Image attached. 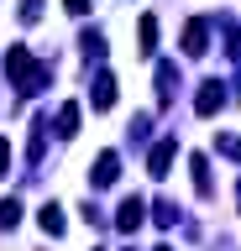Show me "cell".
Wrapping results in <instances>:
<instances>
[{
	"label": "cell",
	"mask_w": 241,
	"mask_h": 251,
	"mask_svg": "<svg viewBox=\"0 0 241 251\" xmlns=\"http://www.w3.org/2000/svg\"><path fill=\"white\" fill-rule=\"evenodd\" d=\"M189 168H194V188H199V194L210 199V194H215V183H210V157H194Z\"/></svg>",
	"instance_id": "cell-12"
},
{
	"label": "cell",
	"mask_w": 241,
	"mask_h": 251,
	"mask_svg": "<svg viewBox=\"0 0 241 251\" xmlns=\"http://www.w3.org/2000/svg\"><path fill=\"white\" fill-rule=\"evenodd\" d=\"M115 178H121V157H115V152H100V157H95V173H89V183H95V188H110Z\"/></svg>",
	"instance_id": "cell-4"
},
{
	"label": "cell",
	"mask_w": 241,
	"mask_h": 251,
	"mask_svg": "<svg viewBox=\"0 0 241 251\" xmlns=\"http://www.w3.org/2000/svg\"><path fill=\"white\" fill-rule=\"evenodd\" d=\"M5 74L16 78V89H21V94H37L42 84H48V68H42V63L27 52V47H5Z\"/></svg>",
	"instance_id": "cell-1"
},
{
	"label": "cell",
	"mask_w": 241,
	"mask_h": 251,
	"mask_svg": "<svg viewBox=\"0 0 241 251\" xmlns=\"http://www.w3.org/2000/svg\"><path fill=\"white\" fill-rule=\"evenodd\" d=\"M142 215H147V204L136 199V194H131V199H121V209H115V230H136V225H142Z\"/></svg>",
	"instance_id": "cell-6"
},
{
	"label": "cell",
	"mask_w": 241,
	"mask_h": 251,
	"mask_svg": "<svg viewBox=\"0 0 241 251\" xmlns=\"http://www.w3.org/2000/svg\"><path fill=\"white\" fill-rule=\"evenodd\" d=\"M37 225H42V235H63L68 230V220H63L58 204H42V209H37Z\"/></svg>",
	"instance_id": "cell-8"
},
{
	"label": "cell",
	"mask_w": 241,
	"mask_h": 251,
	"mask_svg": "<svg viewBox=\"0 0 241 251\" xmlns=\"http://www.w3.org/2000/svg\"><path fill=\"white\" fill-rule=\"evenodd\" d=\"M53 126H58V136H74V131H79V105L68 100V105L58 110V121H53Z\"/></svg>",
	"instance_id": "cell-11"
},
{
	"label": "cell",
	"mask_w": 241,
	"mask_h": 251,
	"mask_svg": "<svg viewBox=\"0 0 241 251\" xmlns=\"http://www.w3.org/2000/svg\"><path fill=\"white\" fill-rule=\"evenodd\" d=\"M152 220H158L162 230H173V225H178V204H168V199H162V204H152Z\"/></svg>",
	"instance_id": "cell-13"
},
{
	"label": "cell",
	"mask_w": 241,
	"mask_h": 251,
	"mask_svg": "<svg viewBox=\"0 0 241 251\" xmlns=\"http://www.w3.org/2000/svg\"><path fill=\"white\" fill-rule=\"evenodd\" d=\"M173 89H178V68L173 63H158V105H168Z\"/></svg>",
	"instance_id": "cell-10"
},
{
	"label": "cell",
	"mask_w": 241,
	"mask_h": 251,
	"mask_svg": "<svg viewBox=\"0 0 241 251\" xmlns=\"http://www.w3.org/2000/svg\"><path fill=\"white\" fill-rule=\"evenodd\" d=\"M184 52H189V58H205L210 52V21L205 16H194L189 26H184Z\"/></svg>",
	"instance_id": "cell-2"
},
{
	"label": "cell",
	"mask_w": 241,
	"mask_h": 251,
	"mask_svg": "<svg viewBox=\"0 0 241 251\" xmlns=\"http://www.w3.org/2000/svg\"><path fill=\"white\" fill-rule=\"evenodd\" d=\"M89 105H95V110H110L115 105V74H100L95 84H89Z\"/></svg>",
	"instance_id": "cell-7"
},
{
	"label": "cell",
	"mask_w": 241,
	"mask_h": 251,
	"mask_svg": "<svg viewBox=\"0 0 241 251\" xmlns=\"http://www.w3.org/2000/svg\"><path fill=\"white\" fill-rule=\"evenodd\" d=\"M194 110H199V115H215V110H225V84H215V78H210V84H199V94H194Z\"/></svg>",
	"instance_id": "cell-3"
},
{
	"label": "cell",
	"mask_w": 241,
	"mask_h": 251,
	"mask_svg": "<svg viewBox=\"0 0 241 251\" xmlns=\"http://www.w3.org/2000/svg\"><path fill=\"white\" fill-rule=\"evenodd\" d=\"M158 251H168V246H158Z\"/></svg>",
	"instance_id": "cell-20"
},
{
	"label": "cell",
	"mask_w": 241,
	"mask_h": 251,
	"mask_svg": "<svg viewBox=\"0 0 241 251\" xmlns=\"http://www.w3.org/2000/svg\"><path fill=\"white\" fill-rule=\"evenodd\" d=\"M236 152H241V141H236Z\"/></svg>",
	"instance_id": "cell-19"
},
{
	"label": "cell",
	"mask_w": 241,
	"mask_h": 251,
	"mask_svg": "<svg viewBox=\"0 0 241 251\" xmlns=\"http://www.w3.org/2000/svg\"><path fill=\"white\" fill-rule=\"evenodd\" d=\"M84 52H89V58H105V31H84Z\"/></svg>",
	"instance_id": "cell-15"
},
{
	"label": "cell",
	"mask_w": 241,
	"mask_h": 251,
	"mask_svg": "<svg viewBox=\"0 0 241 251\" xmlns=\"http://www.w3.org/2000/svg\"><path fill=\"white\" fill-rule=\"evenodd\" d=\"M16 220H21V204L16 199H0V230H16Z\"/></svg>",
	"instance_id": "cell-14"
},
{
	"label": "cell",
	"mask_w": 241,
	"mask_h": 251,
	"mask_svg": "<svg viewBox=\"0 0 241 251\" xmlns=\"http://www.w3.org/2000/svg\"><path fill=\"white\" fill-rule=\"evenodd\" d=\"M63 11L68 16H84V11H89V0H63Z\"/></svg>",
	"instance_id": "cell-17"
},
{
	"label": "cell",
	"mask_w": 241,
	"mask_h": 251,
	"mask_svg": "<svg viewBox=\"0 0 241 251\" xmlns=\"http://www.w3.org/2000/svg\"><path fill=\"white\" fill-rule=\"evenodd\" d=\"M37 16H42V0H21V21H27V26H32Z\"/></svg>",
	"instance_id": "cell-16"
},
{
	"label": "cell",
	"mask_w": 241,
	"mask_h": 251,
	"mask_svg": "<svg viewBox=\"0 0 241 251\" xmlns=\"http://www.w3.org/2000/svg\"><path fill=\"white\" fill-rule=\"evenodd\" d=\"M173 152H178V141H173V136L158 141V147H152V157H147V173H152V178H168V168H173Z\"/></svg>",
	"instance_id": "cell-5"
},
{
	"label": "cell",
	"mask_w": 241,
	"mask_h": 251,
	"mask_svg": "<svg viewBox=\"0 0 241 251\" xmlns=\"http://www.w3.org/2000/svg\"><path fill=\"white\" fill-rule=\"evenodd\" d=\"M11 168V147H5V141H0V173Z\"/></svg>",
	"instance_id": "cell-18"
},
{
	"label": "cell",
	"mask_w": 241,
	"mask_h": 251,
	"mask_svg": "<svg viewBox=\"0 0 241 251\" xmlns=\"http://www.w3.org/2000/svg\"><path fill=\"white\" fill-rule=\"evenodd\" d=\"M136 52H142V58H152V52H158V16H142V26H136Z\"/></svg>",
	"instance_id": "cell-9"
}]
</instances>
